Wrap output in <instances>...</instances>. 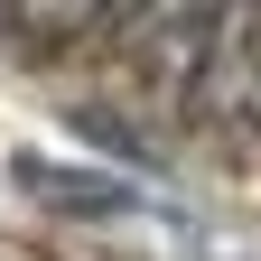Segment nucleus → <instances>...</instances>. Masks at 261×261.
<instances>
[{"instance_id": "obj_1", "label": "nucleus", "mask_w": 261, "mask_h": 261, "mask_svg": "<svg viewBox=\"0 0 261 261\" xmlns=\"http://www.w3.org/2000/svg\"><path fill=\"white\" fill-rule=\"evenodd\" d=\"M187 112L215 121V130L261 140V10H215L205 65H196V84H187Z\"/></svg>"}]
</instances>
